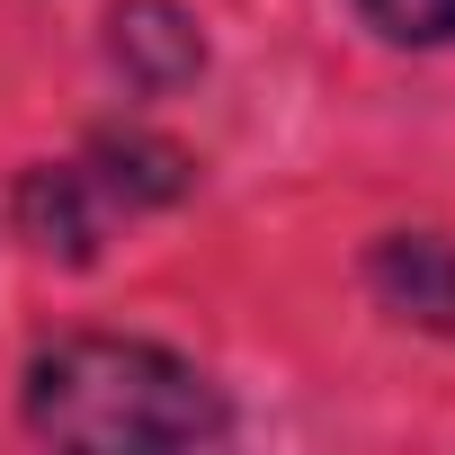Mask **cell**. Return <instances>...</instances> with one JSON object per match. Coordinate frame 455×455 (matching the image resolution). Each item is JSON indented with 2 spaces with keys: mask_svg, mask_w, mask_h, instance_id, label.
Returning <instances> with one entry per match:
<instances>
[{
  "mask_svg": "<svg viewBox=\"0 0 455 455\" xmlns=\"http://www.w3.org/2000/svg\"><path fill=\"white\" fill-rule=\"evenodd\" d=\"M19 411L36 437L90 446V455H152V446L223 437V393L152 339H54V348H36Z\"/></svg>",
  "mask_w": 455,
  "mask_h": 455,
  "instance_id": "obj_1",
  "label": "cell"
},
{
  "mask_svg": "<svg viewBox=\"0 0 455 455\" xmlns=\"http://www.w3.org/2000/svg\"><path fill=\"white\" fill-rule=\"evenodd\" d=\"M19 214H28V242H36L45 259H90V251L108 242V223H116V205H108V188L90 179V161L28 170Z\"/></svg>",
  "mask_w": 455,
  "mask_h": 455,
  "instance_id": "obj_2",
  "label": "cell"
},
{
  "mask_svg": "<svg viewBox=\"0 0 455 455\" xmlns=\"http://www.w3.org/2000/svg\"><path fill=\"white\" fill-rule=\"evenodd\" d=\"M366 277H375V295H384L402 322L455 331V242H437V233H393V242H375Z\"/></svg>",
  "mask_w": 455,
  "mask_h": 455,
  "instance_id": "obj_3",
  "label": "cell"
},
{
  "mask_svg": "<svg viewBox=\"0 0 455 455\" xmlns=\"http://www.w3.org/2000/svg\"><path fill=\"white\" fill-rule=\"evenodd\" d=\"M116 63H125L143 90H179V81H196L205 36L170 10V0H125V10H116Z\"/></svg>",
  "mask_w": 455,
  "mask_h": 455,
  "instance_id": "obj_4",
  "label": "cell"
},
{
  "mask_svg": "<svg viewBox=\"0 0 455 455\" xmlns=\"http://www.w3.org/2000/svg\"><path fill=\"white\" fill-rule=\"evenodd\" d=\"M357 10H366L393 45H446V36H455V0H357Z\"/></svg>",
  "mask_w": 455,
  "mask_h": 455,
  "instance_id": "obj_5",
  "label": "cell"
}]
</instances>
